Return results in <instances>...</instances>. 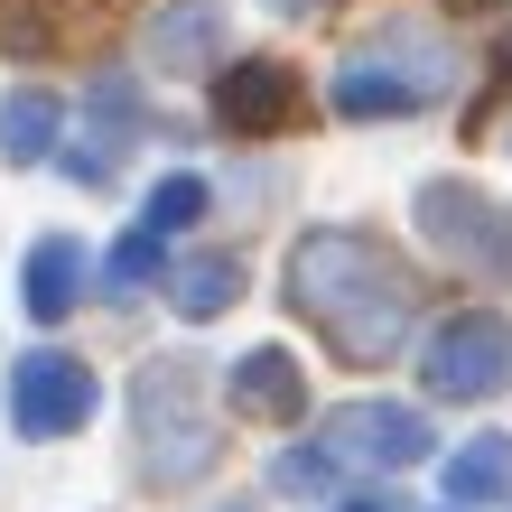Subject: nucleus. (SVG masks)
<instances>
[{"label": "nucleus", "instance_id": "f257e3e1", "mask_svg": "<svg viewBox=\"0 0 512 512\" xmlns=\"http://www.w3.org/2000/svg\"><path fill=\"white\" fill-rule=\"evenodd\" d=\"M289 308L308 317L345 364H391L401 336H410V317H419V280L373 233L326 224V233H308V243L289 252Z\"/></svg>", "mask_w": 512, "mask_h": 512}, {"label": "nucleus", "instance_id": "f03ea898", "mask_svg": "<svg viewBox=\"0 0 512 512\" xmlns=\"http://www.w3.org/2000/svg\"><path fill=\"white\" fill-rule=\"evenodd\" d=\"M447 84V47L429 28H382V38L336 75V112L345 122H391V112H419Z\"/></svg>", "mask_w": 512, "mask_h": 512}, {"label": "nucleus", "instance_id": "7ed1b4c3", "mask_svg": "<svg viewBox=\"0 0 512 512\" xmlns=\"http://www.w3.org/2000/svg\"><path fill=\"white\" fill-rule=\"evenodd\" d=\"M140 438H149V475L159 485H187V475L215 466V429H205L196 410V364L187 354H159V364H140Z\"/></svg>", "mask_w": 512, "mask_h": 512}, {"label": "nucleus", "instance_id": "20e7f679", "mask_svg": "<svg viewBox=\"0 0 512 512\" xmlns=\"http://www.w3.org/2000/svg\"><path fill=\"white\" fill-rule=\"evenodd\" d=\"M419 382H429L438 401H494V391H512V317L503 308L438 317L429 345H419Z\"/></svg>", "mask_w": 512, "mask_h": 512}, {"label": "nucleus", "instance_id": "39448f33", "mask_svg": "<svg viewBox=\"0 0 512 512\" xmlns=\"http://www.w3.org/2000/svg\"><path fill=\"white\" fill-rule=\"evenodd\" d=\"M419 233L475 280H512V205H494L485 187H457V177L419 187Z\"/></svg>", "mask_w": 512, "mask_h": 512}, {"label": "nucleus", "instance_id": "423d86ee", "mask_svg": "<svg viewBox=\"0 0 512 512\" xmlns=\"http://www.w3.org/2000/svg\"><path fill=\"white\" fill-rule=\"evenodd\" d=\"M94 401H103V382H94V364H75V354H19V373H10V419H19V438H66V429H84L94 419Z\"/></svg>", "mask_w": 512, "mask_h": 512}, {"label": "nucleus", "instance_id": "0eeeda50", "mask_svg": "<svg viewBox=\"0 0 512 512\" xmlns=\"http://www.w3.org/2000/svg\"><path fill=\"white\" fill-rule=\"evenodd\" d=\"M326 447H336L345 466H382V475H401L429 457V419H419L410 401H345L336 419H326Z\"/></svg>", "mask_w": 512, "mask_h": 512}, {"label": "nucleus", "instance_id": "6e6552de", "mask_svg": "<svg viewBox=\"0 0 512 512\" xmlns=\"http://www.w3.org/2000/svg\"><path fill=\"white\" fill-rule=\"evenodd\" d=\"M289 112H298V75H289V66H270V56H243V66H224V84H215V122H224L233 140L280 131Z\"/></svg>", "mask_w": 512, "mask_h": 512}, {"label": "nucleus", "instance_id": "1a4fd4ad", "mask_svg": "<svg viewBox=\"0 0 512 512\" xmlns=\"http://www.w3.org/2000/svg\"><path fill=\"white\" fill-rule=\"evenodd\" d=\"M215 38H224V0H168L149 19V66L159 75H205L215 66Z\"/></svg>", "mask_w": 512, "mask_h": 512}, {"label": "nucleus", "instance_id": "9d476101", "mask_svg": "<svg viewBox=\"0 0 512 512\" xmlns=\"http://www.w3.org/2000/svg\"><path fill=\"white\" fill-rule=\"evenodd\" d=\"M224 391H233V410H243V419H298V410H308V373H298L280 345L243 354V364L224 373Z\"/></svg>", "mask_w": 512, "mask_h": 512}, {"label": "nucleus", "instance_id": "9b49d317", "mask_svg": "<svg viewBox=\"0 0 512 512\" xmlns=\"http://www.w3.org/2000/svg\"><path fill=\"white\" fill-rule=\"evenodd\" d=\"M19 298H28V317H38V326L75 317V298H84V243H75V233H47V243L28 252V270H19Z\"/></svg>", "mask_w": 512, "mask_h": 512}, {"label": "nucleus", "instance_id": "f8f14e48", "mask_svg": "<svg viewBox=\"0 0 512 512\" xmlns=\"http://www.w3.org/2000/svg\"><path fill=\"white\" fill-rule=\"evenodd\" d=\"M438 485H447V503H457V512H485V503H503V494H512V438H503V429L466 438L457 457L438 466Z\"/></svg>", "mask_w": 512, "mask_h": 512}, {"label": "nucleus", "instance_id": "ddd939ff", "mask_svg": "<svg viewBox=\"0 0 512 512\" xmlns=\"http://www.w3.org/2000/svg\"><path fill=\"white\" fill-rule=\"evenodd\" d=\"M56 131H66V103H56L47 84H19V94L0 103V159H10V168L56 159Z\"/></svg>", "mask_w": 512, "mask_h": 512}, {"label": "nucleus", "instance_id": "4468645a", "mask_svg": "<svg viewBox=\"0 0 512 512\" xmlns=\"http://www.w3.org/2000/svg\"><path fill=\"white\" fill-rule=\"evenodd\" d=\"M233 298H243V261H233V252H196V261H177L168 270V308L177 317H224L233 308Z\"/></svg>", "mask_w": 512, "mask_h": 512}, {"label": "nucleus", "instance_id": "2eb2a0df", "mask_svg": "<svg viewBox=\"0 0 512 512\" xmlns=\"http://www.w3.org/2000/svg\"><path fill=\"white\" fill-rule=\"evenodd\" d=\"M103 280H112V289H149V280H168V233H159V224H131L122 243H112Z\"/></svg>", "mask_w": 512, "mask_h": 512}, {"label": "nucleus", "instance_id": "dca6fc26", "mask_svg": "<svg viewBox=\"0 0 512 512\" xmlns=\"http://www.w3.org/2000/svg\"><path fill=\"white\" fill-rule=\"evenodd\" d=\"M196 215H205V177H187V168L159 177V187H149V205H140V224H159V233H187Z\"/></svg>", "mask_w": 512, "mask_h": 512}, {"label": "nucleus", "instance_id": "f3484780", "mask_svg": "<svg viewBox=\"0 0 512 512\" xmlns=\"http://www.w3.org/2000/svg\"><path fill=\"white\" fill-rule=\"evenodd\" d=\"M336 466H345V457L317 438V447H289V457L270 466V485H280V494H326V485H336Z\"/></svg>", "mask_w": 512, "mask_h": 512}, {"label": "nucleus", "instance_id": "a211bd4d", "mask_svg": "<svg viewBox=\"0 0 512 512\" xmlns=\"http://www.w3.org/2000/svg\"><path fill=\"white\" fill-rule=\"evenodd\" d=\"M336 512H401V494H345Z\"/></svg>", "mask_w": 512, "mask_h": 512}, {"label": "nucleus", "instance_id": "6ab92c4d", "mask_svg": "<svg viewBox=\"0 0 512 512\" xmlns=\"http://www.w3.org/2000/svg\"><path fill=\"white\" fill-rule=\"evenodd\" d=\"M447 512H457V503H447Z\"/></svg>", "mask_w": 512, "mask_h": 512}]
</instances>
